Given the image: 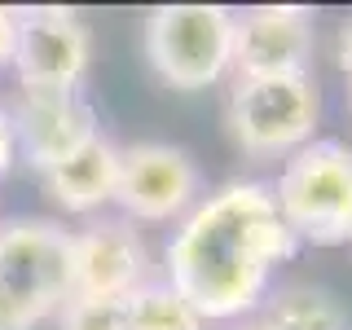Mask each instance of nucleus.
<instances>
[{
	"mask_svg": "<svg viewBox=\"0 0 352 330\" xmlns=\"http://www.w3.org/2000/svg\"><path fill=\"white\" fill-rule=\"evenodd\" d=\"M348 242H352V234H348Z\"/></svg>",
	"mask_w": 352,
	"mask_h": 330,
	"instance_id": "aec40b11",
	"label": "nucleus"
},
{
	"mask_svg": "<svg viewBox=\"0 0 352 330\" xmlns=\"http://www.w3.org/2000/svg\"><path fill=\"white\" fill-rule=\"evenodd\" d=\"M242 330H273L269 322H251V326H242Z\"/></svg>",
	"mask_w": 352,
	"mask_h": 330,
	"instance_id": "a211bd4d",
	"label": "nucleus"
},
{
	"mask_svg": "<svg viewBox=\"0 0 352 330\" xmlns=\"http://www.w3.org/2000/svg\"><path fill=\"white\" fill-rule=\"evenodd\" d=\"M234 22L225 5H159L146 18V58L163 84L198 93L234 66Z\"/></svg>",
	"mask_w": 352,
	"mask_h": 330,
	"instance_id": "20e7f679",
	"label": "nucleus"
},
{
	"mask_svg": "<svg viewBox=\"0 0 352 330\" xmlns=\"http://www.w3.org/2000/svg\"><path fill=\"white\" fill-rule=\"evenodd\" d=\"M300 238L278 216L273 190L260 181H229L198 198L168 242V278L203 322H234L251 313Z\"/></svg>",
	"mask_w": 352,
	"mask_h": 330,
	"instance_id": "f257e3e1",
	"label": "nucleus"
},
{
	"mask_svg": "<svg viewBox=\"0 0 352 330\" xmlns=\"http://www.w3.org/2000/svg\"><path fill=\"white\" fill-rule=\"evenodd\" d=\"M14 36H18V9L0 5V71L14 62Z\"/></svg>",
	"mask_w": 352,
	"mask_h": 330,
	"instance_id": "2eb2a0df",
	"label": "nucleus"
},
{
	"mask_svg": "<svg viewBox=\"0 0 352 330\" xmlns=\"http://www.w3.org/2000/svg\"><path fill=\"white\" fill-rule=\"evenodd\" d=\"M348 106H352V97H348Z\"/></svg>",
	"mask_w": 352,
	"mask_h": 330,
	"instance_id": "6ab92c4d",
	"label": "nucleus"
},
{
	"mask_svg": "<svg viewBox=\"0 0 352 330\" xmlns=\"http://www.w3.org/2000/svg\"><path fill=\"white\" fill-rule=\"evenodd\" d=\"M313 62V14L300 5H260L234 22V66L238 80L269 75H308Z\"/></svg>",
	"mask_w": 352,
	"mask_h": 330,
	"instance_id": "9d476101",
	"label": "nucleus"
},
{
	"mask_svg": "<svg viewBox=\"0 0 352 330\" xmlns=\"http://www.w3.org/2000/svg\"><path fill=\"white\" fill-rule=\"evenodd\" d=\"M71 300V229L44 216L0 225V330H36Z\"/></svg>",
	"mask_w": 352,
	"mask_h": 330,
	"instance_id": "f03ea898",
	"label": "nucleus"
},
{
	"mask_svg": "<svg viewBox=\"0 0 352 330\" xmlns=\"http://www.w3.org/2000/svg\"><path fill=\"white\" fill-rule=\"evenodd\" d=\"M264 322L273 330H348V313L317 286H286L269 300Z\"/></svg>",
	"mask_w": 352,
	"mask_h": 330,
	"instance_id": "ddd939ff",
	"label": "nucleus"
},
{
	"mask_svg": "<svg viewBox=\"0 0 352 330\" xmlns=\"http://www.w3.org/2000/svg\"><path fill=\"white\" fill-rule=\"evenodd\" d=\"M335 62H339V71L352 80V18H348V27L339 31V44H335Z\"/></svg>",
	"mask_w": 352,
	"mask_h": 330,
	"instance_id": "f3484780",
	"label": "nucleus"
},
{
	"mask_svg": "<svg viewBox=\"0 0 352 330\" xmlns=\"http://www.w3.org/2000/svg\"><path fill=\"white\" fill-rule=\"evenodd\" d=\"M9 124H14L18 154H27V163L36 172L58 168L62 159H71L84 141H93L102 132L97 110L80 97V88H71V93L18 88L14 106H9Z\"/></svg>",
	"mask_w": 352,
	"mask_h": 330,
	"instance_id": "6e6552de",
	"label": "nucleus"
},
{
	"mask_svg": "<svg viewBox=\"0 0 352 330\" xmlns=\"http://www.w3.org/2000/svg\"><path fill=\"white\" fill-rule=\"evenodd\" d=\"M273 203L300 242L339 247L352 234V146L344 141H308L282 163Z\"/></svg>",
	"mask_w": 352,
	"mask_h": 330,
	"instance_id": "7ed1b4c3",
	"label": "nucleus"
},
{
	"mask_svg": "<svg viewBox=\"0 0 352 330\" xmlns=\"http://www.w3.org/2000/svg\"><path fill=\"white\" fill-rule=\"evenodd\" d=\"M58 330H128V304L71 295L66 308L58 313Z\"/></svg>",
	"mask_w": 352,
	"mask_h": 330,
	"instance_id": "4468645a",
	"label": "nucleus"
},
{
	"mask_svg": "<svg viewBox=\"0 0 352 330\" xmlns=\"http://www.w3.org/2000/svg\"><path fill=\"white\" fill-rule=\"evenodd\" d=\"M49 198L71 216H93L106 203H115V185H119V146L97 132L93 141H84L71 159H62L58 168L40 172Z\"/></svg>",
	"mask_w": 352,
	"mask_h": 330,
	"instance_id": "9b49d317",
	"label": "nucleus"
},
{
	"mask_svg": "<svg viewBox=\"0 0 352 330\" xmlns=\"http://www.w3.org/2000/svg\"><path fill=\"white\" fill-rule=\"evenodd\" d=\"M124 304H128V330H207L198 308L172 282H141Z\"/></svg>",
	"mask_w": 352,
	"mask_h": 330,
	"instance_id": "f8f14e48",
	"label": "nucleus"
},
{
	"mask_svg": "<svg viewBox=\"0 0 352 330\" xmlns=\"http://www.w3.org/2000/svg\"><path fill=\"white\" fill-rule=\"evenodd\" d=\"M18 159V141H14V124H9V110H0V176L14 168Z\"/></svg>",
	"mask_w": 352,
	"mask_h": 330,
	"instance_id": "dca6fc26",
	"label": "nucleus"
},
{
	"mask_svg": "<svg viewBox=\"0 0 352 330\" xmlns=\"http://www.w3.org/2000/svg\"><path fill=\"white\" fill-rule=\"evenodd\" d=\"M322 119V93L308 75H269L234 80L229 93V132L251 159H291L304 150Z\"/></svg>",
	"mask_w": 352,
	"mask_h": 330,
	"instance_id": "39448f33",
	"label": "nucleus"
},
{
	"mask_svg": "<svg viewBox=\"0 0 352 330\" xmlns=\"http://www.w3.org/2000/svg\"><path fill=\"white\" fill-rule=\"evenodd\" d=\"M93 62V36L75 9L40 5L18 9V36H14V71L18 88H53L71 93L84 84Z\"/></svg>",
	"mask_w": 352,
	"mask_h": 330,
	"instance_id": "423d86ee",
	"label": "nucleus"
},
{
	"mask_svg": "<svg viewBox=\"0 0 352 330\" xmlns=\"http://www.w3.org/2000/svg\"><path fill=\"white\" fill-rule=\"evenodd\" d=\"M150 273V251L128 220H88L71 234V295L128 300Z\"/></svg>",
	"mask_w": 352,
	"mask_h": 330,
	"instance_id": "1a4fd4ad",
	"label": "nucleus"
},
{
	"mask_svg": "<svg viewBox=\"0 0 352 330\" xmlns=\"http://www.w3.org/2000/svg\"><path fill=\"white\" fill-rule=\"evenodd\" d=\"M198 163L181 146L168 141H137V146H119V185L115 203L124 207L128 220H163L185 216L198 203Z\"/></svg>",
	"mask_w": 352,
	"mask_h": 330,
	"instance_id": "0eeeda50",
	"label": "nucleus"
}]
</instances>
